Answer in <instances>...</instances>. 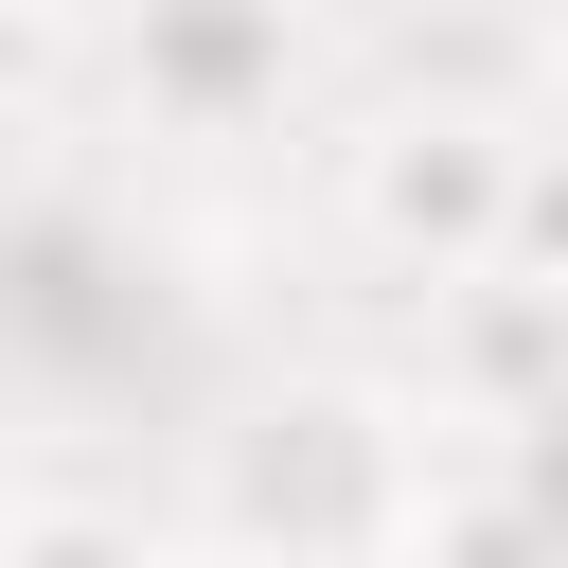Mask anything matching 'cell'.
Returning a JSON list of instances; mask_svg holds the SVG:
<instances>
[{"mask_svg": "<svg viewBox=\"0 0 568 568\" xmlns=\"http://www.w3.org/2000/svg\"><path fill=\"white\" fill-rule=\"evenodd\" d=\"M426 444H444V390L302 373V390H266V408L213 444L195 532H213V550H408V515H426Z\"/></svg>", "mask_w": 568, "mask_h": 568, "instance_id": "obj_1", "label": "cell"}, {"mask_svg": "<svg viewBox=\"0 0 568 568\" xmlns=\"http://www.w3.org/2000/svg\"><path fill=\"white\" fill-rule=\"evenodd\" d=\"M124 89L160 142H248L284 106V0H124Z\"/></svg>", "mask_w": 568, "mask_h": 568, "instance_id": "obj_3", "label": "cell"}, {"mask_svg": "<svg viewBox=\"0 0 568 568\" xmlns=\"http://www.w3.org/2000/svg\"><path fill=\"white\" fill-rule=\"evenodd\" d=\"M337 213H355L373 266H408V284L444 302V284H479V266L532 248V213H550V142L497 124V106H462V89H426V106H373V124L337 142Z\"/></svg>", "mask_w": 568, "mask_h": 568, "instance_id": "obj_2", "label": "cell"}, {"mask_svg": "<svg viewBox=\"0 0 568 568\" xmlns=\"http://www.w3.org/2000/svg\"><path fill=\"white\" fill-rule=\"evenodd\" d=\"M550 124H568V53H550Z\"/></svg>", "mask_w": 568, "mask_h": 568, "instance_id": "obj_5", "label": "cell"}, {"mask_svg": "<svg viewBox=\"0 0 568 568\" xmlns=\"http://www.w3.org/2000/svg\"><path fill=\"white\" fill-rule=\"evenodd\" d=\"M444 390L497 426H568V284H532V248L444 284Z\"/></svg>", "mask_w": 568, "mask_h": 568, "instance_id": "obj_4", "label": "cell"}]
</instances>
